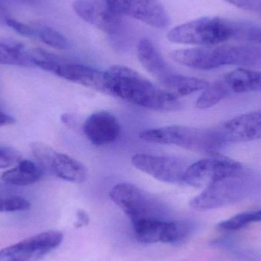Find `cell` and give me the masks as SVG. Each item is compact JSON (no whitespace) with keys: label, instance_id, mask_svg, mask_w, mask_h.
I'll return each instance as SVG.
<instances>
[{"label":"cell","instance_id":"4","mask_svg":"<svg viewBox=\"0 0 261 261\" xmlns=\"http://www.w3.org/2000/svg\"><path fill=\"white\" fill-rule=\"evenodd\" d=\"M138 60L144 68L158 80L166 90L177 96H185L204 90L208 81L185 76L172 68L148 38H141L137 46Z\"/></svg>","mask_w":261,"mask_h":261},{"label":"cell","instance_id":"13","mask_svg":"<svg viewBox=\"0 0 261 261\" xmlns=\"http://www.w3.org/2000/svg\"><path fill=\"white\" fill-rule=\"evenodd\" d=\"M208 89L212 97L219 102L234 94L261 92V71L237 69L210 84Z\"/></svg>","mask_w":261,"mask_h":261},{"label":"cell","instance_id":"17","mask_svg":"<svg viewBox=\"0 0 261 261\" xmlns=\"http://www.w3.org/2000/svg\"><path fill=\"white\" fill-rule=\"evenodd\" d=\"M84 132L89 141L96 146L112 144L119 138L120 126L111 113L99 111L89 116L84 125Z\"/></svg>","mask_w":261,"mask_h":261},{"label":"cell","instance_id":"14","mask_svg":"<svg viewBox=\"0 0 261 261\" xmlns=\"http://www.w3.org/2000/svg\"><path fill=\"white\" fill-rule=\"evenodd\" d=\"M135 239L144 244L175 243L185 239L190 228L188 224L167 222L162 219H148L134 224Z\"/></svg>","mask_w":261,"mask_h":261},{"label":"cell","instance_id":"5","mask_svg":"<svg viewBox=\"0 0 261 261\" xmlns=\"http://www.w3.org/2000/svg\"><path fill=\"white\" fill-rule=\"evenodd\" d=\"M240 29L241 24L220 17H202L173 28L167 38L177 44L210 47L239 38Z\"/></svg>","mask_w":261,"mask_h":261},{"label":"cell","instance_id":"22","mask_svg":"<svg viewBox=\"0 0 261 261\" xmlns=\"http://www.w3.org/2000/svg\"><path fill=\"white\" fill-rule=\"evenodd\" d=\"M29 52L34 67H39L50 73H55L58 67L62 63L65 62V61L60 57L41 49L35 48L29 50Z\"/></svg>","mask_w":261,"mask_h":261},{"label":"cell","instance_id":"8","mask_svg":"<svg viewBox=\"0 0 261 261\" xmlns=\"http://www.w3.org/2000/svg\"><path fill=\"white\" fill-rule=\"evenodd\" d=\"M242 164L218 153L193 163L187 167L184 182L193 187H202L229 177L242 171Z\"/></svg>","mask_w":261,"mask_h":261},{"label":"cell","instance_id":"20","mask_svg":"<svg viewBox=\"0 0 261 261\" xmlns=\"http://www.w3.org/2000/svg\"><path fill=\"white\" fill-rule=\"evenodd\" d=\"M0 64L34 67L29 52L25 50L22 44L6 39L0 40Z\"/></svg>","mask_w":261,"mask_h":261},{"label":"cell","instance_id":"7","mask_svg":"<svg viewBox=\"0 0 261 261\" xmlns=\"http://www.w3.org/2000/svg\"><path fill=\"white\" fill-rule=\"evenodd\" d=\"M110 195L129 218L132 225L140 221L162 219L167 213L164 205L153 195L129 182L115 186Z\"/></svg>","mask_w":261,"mask_h":261},{"label":"cell","instance_id":"16","mask_svg":"<svg viewBox=\"0 0 261 261\" xmlns=\"http://www.w3.org/2000/svg\"><path fill=\"white\" fill-rule=\"evenodd\" d=\"M219 129L225 142H245L261 138V111L245 113L222 124Z\"/></svg>","mask_w":261,"mask_h":261},{"label":"cell","instance_id":"18","mask_svg":"<svg viewBox=\"0 0 261 261\" xmlns=\"http://www.w3.org/2000/svg\"><path fill=\"white\" fill-rule=\"evenodd\" d=\"M55 74L60 77L84 86L87 88L107 94L105 72L87 66L64 62L57 69Z\"/></svg>","mask_w":261,"mask_h":261},{"label":"cell","instance_id":"2","mask_svg":"<svg viewBox=\"0 0 261 261\" xmlns=\"http://www.w3.org/2000/svg\"><path fill=\"white\" fill-rule=\"evenodd\" d=\"M170 57L175 62L196 70H213L228 65L249 67L261 64V48L246 44H222L173 50Z\"/></svg>","mask_w":261,"mask_h":261},{"label":"cell","instance_id":"12","mask_svg":"<svg viewBox=\"0 0 261 261\" xmlns=\"http://www.w3.org/2000/svg\"><path fill=\"white\" fill-rule=\"evenodd\" d=\"M116 13L156 29L168 27L170 18L159 0H104Z\"/></svg>","mask_w":261,"mask_h":261},{"label":"cell","instance_id":"25","mask_svg":"<svg viewBox=\"0 0 261 261\" xmlns=\"http://www.w3.org/2000/svg\"><path fill=\"white\" fill-rule=\"evenodd\" d=\"M20 154L18 151L8 147H0V170L11 167L19 161Z\"/></svg>","mask_w":261,"mask_h":261},{"label":"cell","instance_id":"9","mask_svg":"<svg viewBox=\"0 0 261 261\" xmlns=\"http://www.w3.org/2000/svg\"><path fill=\"white\" fill-rule=\"evenodd\" d=\"M31 150L41 165L58 178L73 184H82L87 179L84 164L69 155L39 142L32 143Z\"/></svg>","mask_w":261,"mask_h":261},{"label":"cell","instance_id":"31","mask_svg":"<svg viewBox=\"0 0 261 261\" xmlns=\"http://www.w3.org/2000/svg\"><path fill=\"white\" fill-rule=\"evenodd\" d=\"M78 222L80 226H82L84 225H87L88 223L89 218L88 216H87V213H84V211L81 210L78 213Z\"/></svg>","mask_w":261,"mask_h":261},{"label":"cell","instance_id":"29","mask_svg":"<svg viewBox=\"0 0 261 261\" xmlns=\"http://www.w3.org/2000/svg\"><path fill=\"white\" fill-rule=\"evenodd\" d=\"M61 119L64 125L70 128H75L78 124L76 116L72 113H64L61 116Z\"/></svg>","mask_w":261,"mask_h":261},{"label":"cell","instance_id":"15","mask_svg":"<svg viewBox=\"0 0 261 261\" xmlns=\"http://www.w3.org/2000/svg\"><path fill=\"white\" fill-rule=\"evenodd\" d=\"M73 9L86 22L108 35H117L122 29V16L104 0H74Z\"/></svg>","mask_w":261,"mask_h":261},{"label":"cell","instance_id":"23","mask_svg":"<svg viewBox=\"0 0 261 261\" xmlns=\"http://www.w3.org/2000/svg\"><path fill=\"white\" fill-rule=\"evenodd\" d=\"M36 35H38L40 41L54 48L66 50L69 47L67 38L53 28L41 26L36 30Z\"/></svg>","mask_w":261,"mask_h":261},{"label":"cell","instance_id":"21","mask_svg":"<svg viewBox=\"0 0 261 261\" xmlns=\"http://www.w3.org/2000/svg\"><path fill=\"white\" fill-rule=\"evenodd\" d=\"M261 222V210L254 212L239 213L228 220L223 221L217 225L222 231H234L242 229L254 222Z\"/></svg>","mask_w":261,"mask_h":261},{"label":"cell","instance_id":"6","mask_svg":"<svg viewBox=\"0 0 261 261\" xmlns=\"http://www.w3.org/2000/svg\"><path fill=\"white\" fill-rule=\"evenodd\" d=\"M259 186V179L249 172H239L229 177L213 182L192 199L190 206L196 210H211L240 202Z\"/></svg>","mask_w":261,"mask_h":261},{"label":"cell","instance_id":"30","mask_svg":"<svg viewBox=\"0 0 261 261\" xmlns=\"http://www.w3.org/2000/svg\"><path fill=\"white\" fill-rule=\"evenodd\" d=\"M15 119L12 116L6 114L4 112L0 110V127L6 126V125H13L15 123Z\"/></svg>","mask_w":261,"mask_h":261},{"label":"cell","instance_id":"26","mask_svg":"<svg viewBox=\"0 0 261 261\" xmlns=\"http://www.w3.org/2000/svg\"><path fill=\"white\" fill-rule=\"evenodd\" d=\"M6 24L14 32L23 36L32 37L36 35V30L35 29L14 18H8L6 21Z\"/></svg>","mask_w":261,"mask_h":261},{"label":"cell","instance_id":"24","mask_svg":"<svg viewBox=\"0 0 261 261\" xmlns=\"http://www.w3.org/2000/svg\"><path fill=\"white\" fill-rule=\"evenodd\" d=\"M30 208V202L21 196L7 193L0 197V213L27 211Z\"/></svg>","mask_w":261,"mask_h":261},{"label":"cell","instance_id":"19","mask_svg":"<svg viewBox=\"0 0 261 261\" xmlns=\"http://www.w3.org/2000/svg\"><path fill=\"white\" fill-rule=\"evenodd\" d=\"M41 167L29 160L18 161V165L2 174L1 180L7 185L25 187L38 182L42 176Z\"/></svg>","mask_w":261,"mask_h":261},{"label":"cell","instance_id":"27","mask_svg":"<svg viewBox=\"0 0 261 261\" xmlns=\"http://www.w3.org/2000/svg\"><path fill=\"white\" fill-rule=\"evenodd\" d=\"M239 37L246 38L249 41L261 45V29L257 26L241 24L240 34Z\"/></svg>","mask_w":261,"mask_h":261},{"label":"cell","instance_id":"3","mask_svg":"<svg viewBox=\"0 0 261 261\" xmlns=\"http://www.w3.org/2000/svg\"><path fill=\"white\" fill-rule=\"evenodd\" d=\"M139 136L147 142L176 145L192 151L210 155L216 154L227 144L219 128L170 125L142 130Z\"/></svg>","mask_w":261,"mask_h":261},{"label":"cell","instance_id":"11","mask_svg":"<svg viewBox=\"0 0 261 261\" xmlns=\"http://www.w3.org/2000/svg\"><path fill=\"white\" fill-rule=\"evenodd\" d=\"M132 163L135 168L161 182L180 184L184 182L187 164L176 156H158L139 153L134 155Z\"/></svg>","mask_w":261,"mask_h":261},{"label":"cell","instance_id":"28","mask_svg":"<svg viewBox=\"0 0 261 261\" xmlns=\"http://www.w3.org/2000/svg\"><path fill=\"white\" fill-rule=\"evenodd\" d=\"M229 4L246 11H255L256 5L254 0H225Z\"/></svg>","mask_w":261,"mask_h":261},{"label":"cell","instance_id":"32","mask_svg":"<svg viewBox=\"0 0 261 261\" xmlns=\"http://www.w3.org/2000/svg\"><path fill=\"white\" fill-rule=\"evenodd\" d=\"M9 17L6 16V12L4 11L2 5L0 4V24L2 23H5L6 24V21Z\"/></svg>","mask_w":261,"mask_h":261},{"label":"cell","instance_id":"10","mask_svg":"<svg viewBox=\"0 0 261 261\" xmlns=\"http://www.w3.org/2000/svg\"><path fill=\"white\" fill-rule=\"evenodd\" d=\"M62 241L59 231L40 233L0 250V261H37L58 248Z\"/></svg>","mask_w":261,"mask_h":261},{"label":"cell","instance_id":"1","mask_svg":"<svg viewBox=\"0 0 261 261\" xmlns=\"http://www.w3.org/2000/svg\"><path fill=\"white\" fill-rule=\"evenodd\" d=\"M107 95L156 112L180 110L177 96L160 88L138 72L122 65H115L105 72Z\"/></svg>","mask_w":261,"mask_h":261},{"label":"cell","instance_id":"33","mask_svg":"<svg viewBox=\"0 0 261 261\" xmlns=\"http://www.w3.org/2000/svg\"><path fill=\"white\" fill-rule=\"evenodd\" d=\"M6 190H4V189L2 188V187H0V197H1L2 196H3V195L7 194L8 193H6Z\"/></svg>","mask_w":261,"mask_h":261}]
</instances>
